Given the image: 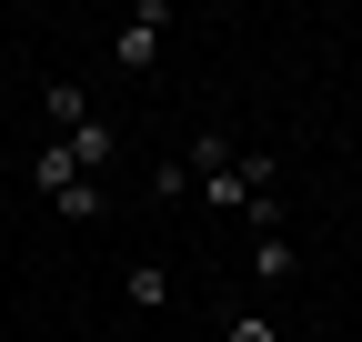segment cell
Returning a JSON list of instances; mask_svg holds the SVG:
<instances>
[{
  "instance_id": "cell-3",
  "label": "cell",
  "mask_w": 362,
  "mask_h": 342,
  "mask_svg": "<svg viewBox=\"0 0 362 342\" xmlns=\"http://www.w3.org/2000/svg\"><path fill=\"white\" fill-rule=\"evenodd\" d=\"M61 151L81 161V182H111V151H121V131H111V121H81V131H61Z\"/></svg>"
},
{
  "instance_id": "cell-2",
  "label": "cell",
  "mask_w": 362,
  "mask_h": 342,
  "mask_svg": "<svg viewBox=\"0 0 362 342\" xmlns=\"http://www.w3.org/2000/svg\"><path fill=\"white\" fill-rule=\"evenodd\" d=\"M161 30H171V0H131V20L111 30V61L121 71H151L161 61Z\"/></svg>"
},
{
  "instance_id": "cell-6",
  "label": "cell",
  "mask_w": 362,
  "mask_h": 342,
  "mask_svg": "<svg viewBox=\"0 0 362 342\" xmlns=\"http://www.w3.org/2000/svg\"><path fill=\"white\" fill-rule=\"evenodd\" d=\"M121 292H131V312H161V302H171V272H161V262H131Z\"/></svg>"
},
{
  "instance_id": "cell-1",
  "label": "cell",
  "mask_w": 362,
  "mask_h": 342,
  "mask_svg": "<svg viewBox=\"0 0 362 342\" xmlns=\"http://www.w3.org/2000/svg\"><path fill=\"white\" fill-rule=\"evenodd\" d=\"M272 182H282V161H272V151H232L221 171H202V182H192V201H211V211H252V201H272Z\"/></svg>"
},
{
  "instance_id": "cell-4",
  "label": "cell",
  "mask_w": 362,
  "mask_h": 342,
  "mask_svg": "<svg viewBox=\"0 0 362 342\" xmlns=\"http://www.w3.org/2000/svg\"><path fill=\"white\" fill-rule=\"evenodd\" d=\"M292 272H302V252H292L282 232H262V242H252V282H262V292H282Z\"/></svg>"
},
{
  "instance_id": "cell-7",
  "label": "cell",
  "mask_w": 362,
  "mask_h": 342,
  "mask_svg": "<svg viewBox=\"0 0 362 342\" xmlns=\"http://www.w3.org/2000/svg\"><path fill=\"white\" fill-rule=\"evenodd\" d=\"M40 111H51L61 131H81V121H90V91H81V81H51V91H40Z\"/></svg>"
},
{
  "instance_id": "cell-5",
  "label": "cell",
  "mask_w": 362,
  "mask_h": 342,
  "mask_svg": "<svg viewBox=\"0 0 362 342\" xmlns=\"http://www.w3.org/2000/svg\"><path fill=\"white\" fill-rule=\"evenodd\" d=\"M71 182H81V161H71L61 141H51V151H30V191H51V201H61Z\"/></svg>"
},
{
  "instance_id": "cell-8",
  "label": "cell",
  "mask_w": 362,
  "mask_h": 342,
  "mask_svg": "<svg viewBox=\"0 0 362 342\" xmlns=\"http://www.w3.org/2000/svg\"><path fill=\"white\" fill-rule=\"evenodd\" d=\"M51 211H61V222H101V211H111V191H101V182H71Z\"/></svg>"
},
{
  "instance_id": "cell-9",
  "label": "cell",
  "mask_w": 362,
  "mask_h": 342,
  "mask_svg": "<svg viewBox=\"0 0 362 342\" xmlns=\"http://www.w3.org/2000/svg\"><path fill=\"white\" fill-rule=\"evenodd\" d=\"M221 342H282V322H272V312H232V332H221Z\"/></svg>"
},
{
  "instance_id": "cell-10",
  "label": "cell",
  "mask_w": 362,
  "mask_h": 342,
  "mask_svg": "<svg viewBox=\"0 0 362 342\" xmlns=\"http://www.w3.org/2000/svg\"><path fill=\"white\" fill-rule=\"evenodd\" d=\"M0 211H11V191H0Z\"/></svg>"
}]
</instances>
